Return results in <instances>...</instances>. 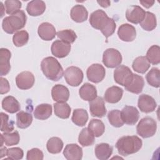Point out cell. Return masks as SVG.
I'll return each mask as SVG.
<instances>
[{"label":"cell","instance_id":"6da1fadb","mask_svg":"<svg viewBox=\"0 0 160 160\" xmlns=\"http://www.w3.org/2000/svg\"><path fill=\"white\" fill-rule=\"evenodd\" d=\"M142 140L137 136H125L120 138L116 143L118 153L123 156L138 152L142 148Z\"/></svg>","mask_w":160,"mask_h":160},{"label":"cell","instance_id":"7a4b0ae2","mask_svg":"<svg viewBox=\"0 0 160 160\" xmlns=\"http://www.w3.org/2000/svg\"><path fill=\"white\" fill-rule=\"evenodd\" d=\"M41 68L44 75L53 81H59L64 75L61 64L54 57L49 56L44 58L41 62Z\"/></svg>","mask_w":160,"mask_h":160},{"label":"cell","instance_id":"3957f363","mask_svg":"<svg viewBox=\"0 0 160 160\" xmlns=\"http://www.w3.org/2000/svg\"><path fill=\"white\" fill-rule=\"evenodd\" d=\"M27 17L22 10H19L6 17L2 22V28L8 34H13L23 28L26 23Z\"/></svg>","mask_w":160,"mask_h":160},{"label":"cell","instance_id":"277c9868","mask_svg":"<svg viewBox=\"0 0 160 160\" xmlns=\"http://www.w3.org/2000/svg\"><path fill=\"white\" fill-rule=\"evenodd\" d=\"M156 121L150 117H145L141 119L136 126L138 134L142 138L153 136L156 132Z\"/></svg>","mask_w":160,"mask_h":160},{"label":"cell","instance_id":"5b68a950","mask_svg":"<svg viewBox=\"0 0 160 160\" xmlns=\"http://www.w3.org/2000/svg\"><path fill=\"white\" fill-rule=\"evenodd\" d=\"M133 74L129 67L119 65L114 71V81L122 86L126 87L132 82Z\"/></svg>","mask_w":160,"mask_h":160},{"label":"cell","instance_id":"8992f818","mask_svg":"<svg viewBox=\"0 0 160 160\" xmlns=\"http://www.w3.org/2000/svg\"><path fill=\"white\" fill-rule=\"evenodd\" d=\"M122 58L121 52L114 48H108L102 55V62L108 68H114L122 62Z\"/></svg>","mask_w":160,"mask_h":160},{"label":"cell","instance_id":"52a82bcc","mask_svg":"<svg viewBox=\"0 0 160 160\" xmlns=\"http://www.w3.org/2000/svg\"><path fill=\"white\" fill-rule=\"evenodd\" d=\"M64 79L66 82L73 87L80 85L82 82L84 74L82 71L76 66L68 67L64 73Z\"/></svg>","mask_w":160,"mask_h":160},{"label":"cell","instance_id":"ba28073f","mask_svg":"<svg viewBox=\"0 0 160 160\" xmlns=\"http://www.w3.org/2000/svg\"><path fill=\"white\" fill-rule=\"evenodd\" d=\"M111 19L103 10L98 9L91 14L89 23L92 28L102 31L108 25Z\"/></svg>","mask_w":160,"mask_h":160},{"label":"cell","instance_id":"9c48e42d","mask_svg":"<svg viewBox=\"0 0 160 160\" xmlns=\"http://www.w3.org/2000/svg\"><path fill=\"white\" fill-rule=\"evenodd\" d=\"M86 75L89 81L94 83H99L104 79L106 75V70L101 64H92L88 68Z\"/></svg>","mask_w":160,"mask_h":160},{"label":"cell","instance_id":"30bf717a","mask_svg":"<svg viewBox=\"0 0 160 160\" xmlns=\"http://www.w3.org/2000/svg\"><path fill=\"white\" fill-rule=\"evenodd\" d=\"M35 81L34 76L29 71H22L19 73L16 77L17 87L22 90H26L31 88Z\"/></svg>","mask_w":160,"mask_h":160},{"label":"cell","instance_id":"8fae6325","mask_svg":"<svg viewBox=\"0 0 160 160\" xmlns=\"http://www.w3.org/2000/svg\"><path fill=\"white\" fill-rule=\"evenodd\" d=\"M146 11L138 5H132L128 8L126 12V19L133 24L140 23L144 18Z\"/></svg>","mask_w":160,"mask_h":160},{"label":"cell","instance_id":"7c38bea8","mask_svg":"<svg viewBox=\"0 0 160 160\" xmlns=\"http://www.w3.org/2000/svg\"><path fill=\"white\" fill-rule=\"evenodd\" d=\"M124 123L128 125H134L139 120V112L136 108L132 106H125L121 111Z\"/></svg>","mask_w":160,"mask_h":160},{"label":"cell","instance_id":"4fadbf2b","mask_svg":"<svg viewBox=\"0 0 160 160\" xmlns=\"http://www.w3.org/2000/svg\"><path fill=\"white\" fill-rule=\"evenodd\" d=\"M138 106L141 112L149 113L155 110L157 103L152 97L143 94L139 96Z\"/></svg>","mask_w":160,"mask_h":160},{"label":"cell","instance_id":"5bb4252c","mask_svg":"<svg viewBox=\"0 0 160 160\" xmlns=\"http://www.w3.org/2000/svg\"><path fill=\"white\" fill-rule=\"evenodd\" d=\"M118 35L122 41L132 42L136 37V30L132 25L128 23L122 24L118 28Z\"/></svg>","mask_w":160,"mask_h":160},{"label":"cell","instance_id":"9a60e30c","mask_svg":"<svg viewBox=\"0 0 160 160\" xmlns=\"http://www.w3.org/2000/svg\"><path fill=\"white\" fill-rule=\"evenodd\" d=\"M89 111L92 116L102 118L106 114V108L103 99L101 97H96L89 101Z\"/></svg>","mask_w":160,"mask_h":160},{"label":"cell","instance_id":"2e32d148","mask_svg":"<svg viewBox=\"0 0 160 160\" xmlns=\"http://www.w3.org/2000/svg\"><path fill=\"white\" fill-rule=\"evenodd\" d=\"M71 44L66 43L61 40L54 41L51 47V51L55 57L63 58L66 57L71 51Z\"/></svg>","mask_w":160,"mask_h":160},{"label":"cell","instance_id":"e0dca14e","mask_svg":"<svg viewBox=\"0 0 160 160\" xmlns=\"http://www.w3.org/2000/svg\"><path fill=\"white\" fill-rule=\"evenodd\" d=\"M38 33L39 36L42 40L47 41L53 39L56 35L54 26L48 22H42L39 26L38 29Z\"/></svg>","mask_w":160,"mask_h":160},{"label":"cell","instance_id":"ac0fdd59","mask_svg":"<svg viewBox=\"0 0 160 160\" xmlns=\"http://www.w3.org/2000/svg\"><path fill=\"white\" fill-rule=\"evenodd\" d=\"M52 98L58 102H66L69 98V91L67 87L62 84H56L51 89Z\"/></svg>","mask_w":160,"mask_h":160},{"label":"cell","instance_id":"d6986e66","mask_svg":"<svg viewBox=\"0 0 160 160\" xmlns=\"http://www.w3.org/2000/svg\"><path fill=\"white\" fill-rule=\"evenodd\" d=\"M11 57V51L6 48L0 49V75L5 76L11 70L10 59Z\"/></svg>","mask_w":160,"mask_h":160},{"label":"cell","instance_id":"ffe728a7","mask_svg":"<svg viewBox=\"0 0 160 160\" xmlns=\"http://www.w3.org/2000/svg\"><path fill=\"white\" fill-rule=\"evenodd\" d=\"M63 155L68 160H81L82 158V149L76 144H68L63 151Z\"/></svg>","mask_w":160,"mask_h":160},{"label":"cell","instance_id":"44dd1931","mask_svg":"<svg viewBox=\"0 0 160 160\" xmlns=\"http://www.w3.org/2000/svg\"><path fill=\"white\" fill-rule=\"evenodd\" d=\"M123 94V89L120 87L113 86L108 88L104 93V99L109 103L114 104L119 102Z\"/></svg>","mask_w":160,"mask_h":160},{"label":"cell","instance_id":"7402d4cb","mask_svg":"<svg viewBox=\"0 0 160 160\" xmlns=\"http://www.w3.org/2000/svg\"><path fill=\"white\" fill-rule=\"evenodd\" d=\"M46 8V4L43 1L33 0L27 4L26 11L31 16H39L44 12Z\"/></svg>","mask_w":160,"mask_h":160},{"label":"cell","instance_id":"603a6c76","mask_svg":"<svg viewBox=\"0 0 160 160\" xmlns=\"http://www.w3.org/2000/svg\"><path fill=\"white\" fill-rule=\"evenodd\" d=\"M70 16L74 21L76 22H82L87 20L88 12L84 6L76 4L71 9Z\"/></svg>","mask_w":160,"mask_h":160},{"label":"cell","instance_id":"cb8c5ba5","mask_svg":"<svg viewBox=\"0 0 160 160\" xmlns=\"http://www.w3.org/2000/svg\"><path fill=\"white\" fill-rule=\"evenodd\" d=\"M80 98L87 101H91L97 97L96 88L88 82L84 83L79 90Z\"/></svg>","mask_w":160,"mask_h":160},{"label":"cell","instance_id":"d4e9b609","mask_svg":"<svg viewBox=\"0 0 160 160\" xmlns=\"http://www.w3.org/2000/svg\"><path fill=\"white\" fill-rule=\"evenodd\" d=\"M112 147L109 144L102 142L98 144L94 149V152L96 158L100 160L108 159L112 153Z\"/></svg>","mask_w":160,"mask_h":160},{"label":"cell","instance_id":"484cf974","mask_svg":"<svg viewBox=\"0 0 160 160\" xmlns=\"http://www.w3.org/2000/svg\"><path fill=\"white\" fill-rule=\"evenodd\" d=\"M2 108L6 112L13 114L19 111L21 106L18 101L12 96H8L3 98L2 101Z\"/></svg>","mask_w":160,"mask_h":160},{"label":"cell","instance_id":"4316f807","mask_svg":"<svg viewBox=\"0 0 160 160\" xmlns=\"http://www.w3.org/2000/svg\"><path fill=\"white\" fill-rule=\"evenodd\" d=\"M52 115V106L49 104L43 103L37 106L34 111V116L36 119L46 120Z\"/></svg>","mask_w":160,"mask_h":160},{"label":"cell","instance_id":"83f0119b","mask_svg":"<svg viewBox=\"0 0 160 160\" xmlns=\"http://www.w3.org/2000/svg\"><path fill=\"white\" fill-rule=\"evenodd\" d=\"M144 85V81L142 76L136 74H133V79L131 84L125 87V89L130 92L139 94L142 92Z\"/></svg>","mask_w":160,"mask_h":160},{"label":"cell","instance_id":"f1b7e54d","mask_svg":"<svg viewBox=\"0 0 160 160\" xmlns=\"http://www.w3.org/2000/svg\"><path fill=\"white\" fill-rule=\"evenodd\" d=\"M88 114L86 109L82 108L75 109L73 111L71 120L78 126H84L88 122Z\"/></svg>","mask_w":160,"mask_h":160},{"label":"cell","instance_id":"f546056e","mask_svg":"<svg viewBox=\"0 0 160 160\" xmlns=\"http://www.w3.org/2000/svg\"><path fill=\"white\" fill-rule=\"evenodd\" d=\"M150 66V63L146 56H139L133 61L132 68L136 72L144 74L149 69Z\"/></svg>","mask_w":160,"mask_h":160},{"label":"cell","instance_id":"4dcf8cb0","mask_svg":"<svg viewBox=\"0 0 160 160\" xmlns=\"http://www.w3.org/2000/svg\"><path fill=\"white\" fill-rule=\"evenodd\" d=\"M139 24L145 31H152L157 26L156 17L153 13L149 11H146L144 19L139 23Z\"/></svg>","mask_w":160,"mask_h":160},{"label":"cell","instance_id":"1f68e13d","mask_svg":"<svg viewBox=\"0 0 160 160\" xmlns=\"http://www.w3.org/2000/svg\"><path fill=\"white\" fill-rule=\"evenodd\" d=\"M32 122V116L31 113L20 111L16 114V125L20 129L28 128Z\"/></svg>","mask_w":160,"mask_h":160},{"label":"cell","instance_id":"d6a6232c","mask_svg":"<svg viewBox=\"0 0 160 160\" xmlns=\"http://www.w3.org/2000/svg\"><path fill=\"white\" fill-rule=\"evenodd\" d=\"M54 114L56 116L61 119H68L69 118L71 108L69 105L64 102H56L54 104Z\"/></svg>","mask_w":160,"mask_h":160},{"label":"cell","instance_id":"836d02e7","mask_svg":"<svg viewBox=\"0 0 160 160\" xmlns=\"http://www.w3.org/2000/svg\"><path fill=\"white\" fill-rule=\"evenodd\" d=\"M78 142L83 147L89 146L94 142V136L89 131L88 128H83L78 137Z\"/></svg>","mask_w":160,"mask_h":160},{"label":"cell","instance_id":"e575fe53","mask_svg":"<svg viewBox=\"0 0 160 160\" xmlns=\"http://www.w3.org/2000/svg\"><path fill=\"white\" fill-rule=\"evenodd\" d=\"M88 129L94 137H99L105 131V126L102 121L98 119H92L88 124Z\"/></svg>","mask_w":160,"mask_h":160},{"label":"cell","instance_id":"d590c367","mask_svg":"<svg viewBox=\"0 0 160 160\" xmlns=\"http://www.w3.org/2000/svg\"><path fill=\"white\" fill-rule=\"evenodd\" d=\"M63 148V142L58 137H52L47 142L46 148L51 154L59 153Z\"/></svg>","mask_w":160,"mask_h":160},{"label":"cell","instance_id":"8d00e7d4","mask_svg":"<svg viewBox=\"0 0 160 160\" xmlns=\"http://www.w3.org/2000/svg\"><path fill=\"white\" fill-rule=\"evenodd\" d=\"M146 59L150 64L156 65L160 62V48L158 45H152L151 46L146 56Z\"/></svg>","mask_w":160,"mask_h":160},{"label":"cell","instance_id":"74e56055","mask_svg":"<svg viewBox=\"0 0 160 160\" xmlns=\"http://www.w3.org/2000/svg\"><path fill=\"white\" fill-rule=\"evenodd\" d=\"M148 83L154 88H159L160 85V71L158 68H152L146 76Z\"/></svg>","mask_w":160,"mask_h":160},{"label":"cell","instance_id":"f35d334b","mask_svg":"<svg viewBox=\"0 0 160 160\" xmlns=\"http://www.w3.org/2000/svg\"><path fill=\"white\" fill-rule=\"evenodd\" d=\"M108 119L109 123L115 128H120L124 124L121 111L118 109H113L109 111L108 114Z\"/></svg>","mask_w":160,"mask_h":160},{"label":"cell","instance_id":"ab89813d","mask_svg":"<svg viewBox=\"0 0 160 160\" xmlns=\"http://www.w3.org/2000/svg\"><path fill=\"white\" fill-rule=\"evenodd\" d=\"M29 40V34L25 30L18 31L12 37V42L15 46L22 47L26 45Z\"/></svg>","mask_w":160,"mask_h":160},{"label":"cell","instance_id":"60d3db41","mask_svg":"<svg viewBox=\"0 0 160 160\" xmlns=\"http://www.w3.org/2000/svg\"><path fill=\"white\" fill-rule=\"evenodd\" d=\"M56 35L61 41L69 44L73 43L77 38L76 32L72 29H64L59 31L56 33Z\"/></svg>","mask_w":160,"mask_h":160},{"label":"cell","instance_id":"b9f144b4","mask_svg":"<svg viewBox=\"0 0 160 160\" xmlns=\"http://www.w3.org/2000/svg\"><path fill=\"white\" fill-rule=\"evenodd\" d=\"M0 135L2 136L4 142L8 146L16 145L19 142L20 136L17 131H14L12 132H4Z\"/></svg>","mask_w":160,"mask_h":160},{"label":"cell","instance_id":"7bdbcfd3","mask_svg":"<svg viewBox=\"0 0 160 160\" xmlns=\"http://www.w3.org/2000/svg\"><path fill=\"white\" fill-rule=\"evenodd\" d=\"M4 7L6 12L11 15L20 10L22 7V3L18 0H7L4 2Z\"/></svg>","mask_w":160,"mask_h":160},{"label":"cell","instance_id":"ee69618b","mask_svg":"<svg viewBox=\"0 0 160 160\" xmlns=\"http://www.w3.org/2000/svg\"><path fill=\"white\" fill-rule=\"evenodd\" d=\"M1 131L4 132H12L14 128V122L13 121L9 122V116L4 112H1Z\"/></svg>","mask_w":160,"mask_h":160},{"label":"cell","instance_id":"f6af8a7d","mask_svg":"<svg viewBox=\"0 0 160 160\" xmlns=\"http://www.w3.org/2000/svg\"><path fill=\"white\" fill-rule=\"evenodd\" d=\"M24 152L23 150L18 147L11 148L8 149L7 151V156L8 159L19 160L23 158Z\"/></svg>","mask_w":160,"mask_h":160},{"label":"cell","instance_id":"bcb514c9","mask_svg":"<svg viewBox=\"0 0 160 160\" xmlns=\"http://www.w3.org/2000/svg\"><path fill=\"white\" fill-rule=\"evenodd\" d=\"M43 152L38 148H32L27 152V160H42L43 159Z\"/></svg>","mask_w":160,"mask_h":160},{"label":"cell","instance_id":"7dc6e473","mask_svg":"<svg viewBox=\"0 0 160 160\" xmlns=\"http://www.w3.org/2000/svg\"><path fill=\"white\" fill-rule=\"evenodd\" d=\"M1 80V86H0V93L1 94H6L10 90V86L7 79L2 78V76L0 78Z\"/></svg>","mask_w":160,"mask_h":160},{"label":"cell","instance_id":"c3c4849f","mask_svg":"<svg viewBox=\"0 0 160 160\" xmlns=\"http://www.w3.org/2000/svg\"><path fill=\"white\" fill-rule=\"evenodd\" d=\"M139 2L146 8H149L155 2L154 1H139Z\"/></svg>","mask_w":160,"mask_h":160},{"label":"cell","instance_id":"681fc988","mask_svg":"<svg viewBox=\"0 0 160 160\" xmlns=\"http://www.w3.org/2000/svg\"><path fill=\"white\" fill-rule=\"evenodd\" d=\"M97 2L102 8H108L111 5V2L109 1H98Z\"/></svg>","mask_w":160,"mask_h":160},{"label":"cell","instance_id":"f907efd6","mask_svg":"<svg viewBox=\"0 0 160 160\" xmlns=\"http://www.w3.org/2000/svg\"><path fill=\"white\" fill-rule=\"evenodd\" d=\"M7 151H8V149H6V148L5 146H2L0 149V154H1L0 158H2L4 156H7Z\"/></svg>","mask_w":160,"mask_h":160},{"label":"cell","instance_id":"816d5d0a","mask_svg":"<svg viewBox=\"0 0 160 160\" xmlns=\"http://www.w3.org/2000/svg\"><path fill=\"white\" fill-rule=\"evenodd\" d=\"M0 4H1V9H2V10H1L2 13H1V17L2 18V17L4 16V12H4V9H3V8H4V5L2 4V2H0Z\"/></svg>","mask_w":160,"mask_h":160}]
</instances>
